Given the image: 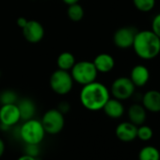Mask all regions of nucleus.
I'll return each mask as SVG.
<instances>
[{
    "instance_id": "16",
    "label": "nucleus",
    "mask_w": 160,
    "mask_h": 160,
    "mask_svg": "<svg viewBox=\"0 0 160 160\" xmlns=\"http://www.w3.org/2000/svg\"><path fill=\"white\" fill-rule=\"evenodd\" d=\"M104 112L107 116L111 119H119L124 113V107L122 101L116 98H109L108 101L103 108Z\"/></svg>"
},
{
    "instance_id": "13",
    "label": "nucleus",
    "mask_w": 160,
    "mask_h": 160,
    "mask_svg": "<svg viewBox=\"0 0 160 160\" xmlns=\"http://www.w3.org/2000/svg\"><path fill=\"white\" fill-rule=\"evenodd\" d=\"M129 78L136 87H144L150 79V72L146 66L138 64L132 68Z\"/></svg>"
},
{
    "instance_id": "14",
    "label": "nucleus",
    "mask_w": 160,
    "mask_h": 160,
    "mask_svg": "<svg viewBox=\"0 0 160 160\" xmlns=\"http://www.w3.org/2000/svg\"><path fill=\"white\" fill-rule=\"evenodd\" d=\"M93 64L98 72L107 73L113 70L115 66L114 58L108 53H101L95 57L93 59Z\"/></svg>"
},
{
    "instance_id": "23",
    "label": "nucleus",
    "mask_w": 160,
    "mask_h": 160,
    "mask_svg": "<svg viewBox=\"0 0 160 160\" xmlns=\"http://www.w3.org/2000/svg\"><path fill=\"white\" fill-rule=\"evenodd\" d=\"M153 136V131L152 129L148 126L141 124L138 126V132H137V138H138L142 141H148L150 140Z\"/></svg>"
},
{
    "instance_id": "2",
    "label": "nucleus",
    "mask_w": 160,
    "mask_h": 160,
    "mask_svg": "<svg viewBox=\"0 0 160 160\" xmlns=\"http://www.w3.org/2000/svg\"><path fill=\"white\" fill-rule=\"evenodd\" d=\"M132 47L139 58L150 60L160 54V38L152 30H140L137 32Z\"/></svg>"
},
{
    "instance_id": "12",
    "label": "nucleus",
    "mask_w": 160,
    "mask_h": 160,
    "mask_svg": "<svg viewBox=\"0 0 160 160\" xmlns=\"http://www.w3.org/2000/svg\"><path fill=\"white\" fill-rule=\"evenodd\" d=\"M144 108L152 113L160 112V92L156 90H150L146 92L141 99Z\"/></svg>"
},
{
    "instance_id": "22",
    "label": "nucleus",
    "mask_w": 160,
    "mask_h": 160,
    "mask_svg": "<svg viewBox=\"0 0 160 160\" xmlns=\"http://www.w3.org/2000/svg\"><path fill=\"white\" fill-rule=\"evenodd\" d=\"M17 101H18V95L14 91L6 90L0 93V104L11 105V104H16Z\"/></svg>"
},
{
    "instance_id": "20",
    "label": "nucleus",
    "mask_w": 160,
    "mask_h": 160,
    "mask_svg": "<svg viewBox=\"0 0 160 160\" xmlns=\"http://www.w3.org/2000/svg\"><path fill=\"white\" fill-rule=\"evenodd\" d=\"M84 14H85L84 9L80 4L75 3V4L69 5L67 10V16L71 21L72 22L81 21L84 17Z\"/></svg>"
},
{
    "instance_id": "18",
    "label": "nucleus",
    "mask_w": 160,
    "mask_h": 160,
    "mask_svg": "<svg viewBox=\"0 0 160 160\" xmlns=\"http://www.w3.org/2000/svg\"><path fill=\"white\" fill-rule=\"evenodd\" d=\"M75 58L71 52H62L57 58L58 68L64 71H71L72 66L75 64Z\"/></svg>"
},
{
    "instance_id": "30",
    "label": "nucleus",
    "mask_w": 160,
    "mask_h": 160,
    "mask_svg": "<svg viewBox=\"0 0 160 160\" xmlns=\"http://www.w3.org/2000/svg\"><path fill=\"white\" fill-rule=\"evenodd\" d=\"M62 1L67 4L68 6L69 5H72V4H75V3H78L79 2V0H62Z\"/></svg>"
},
{
    "instance_id": "19",
    "label": "nucleus",
    "mask_w": 160,
    "mask_h": 160,
    "mask_svg": "<svg viewBox=\"0 0 160 160\" xmlns=\"http://www.w3.org/2000/svg\"><path fill=\"white\" fill-rule=\"evenodd\" d=\"M138 160H160V152L154 146H144L138 152Z\"/></svg>"
},
{
    "instance_id": "11",
    "label": "nucleus",
    "mask_w": 160,
    "mask_h": 160,
    "mask_svg": "<svg viewBox=\"0 0 160 160\" xmlns=\"http://www.w3.org/2000/svg\"><path fill=\"white\" fill-rule=\"evenodd\" d=\"M138 126L130 122H123L118 124L115 133L117 138L122 142H131L137 138Z\"/></svg>"
},
{
    "instance_id": "24",
    "label": "nucleus",
    "mask_w": 160,
    "mask_h": 160,
    "mask_svg": "<svg viewBox=\"0 0 160 160\" xmlns=\"http://www.w3.org/2000/svg\"><path fill=\"white\" fill-rule=\"evenodd\" d=\"M158 38H160V12L157 13L152 21V29H151Z\"/></svg>"
},
{
    "instance_id": "10",
    "label": "nucleus",
    "mask_w": 160,
    "mask_h": 160,
    "mask_svg": "<svg viewBox=\"0 0 160 160\" xmlns=\"http://www.w3.org/2000/svg\"><path fill=\"white\" fill-rule=\"evenodd\" d=\"M21 120L20 112L16 104L2 105L0 108V123L10 127L16 124Z\"/></svg>"
},
{
    "instance_id": "7",
    "label": "nucleus",
    "mask_w": 160,
    "mask_h": 160,
    "mask_svg": "<svg viewBox=\"0 0 160 160\" xmlns=\"http://www.w3.org/2000/svg\"><path fill=\"white\" fill-rule=\"evenodd\" d=\"M136 86L133 84L129 77L121 76L116 78L110 88V93L113 98L120 101H124L131 98L135 93Z\"/></svg>"
},
{
    "instance_id": "5",
    "label": "nucleus",
    "mask_w": 160,
    "mask_h": 160,
    "mask_svg": "<svg viewBox=\"0 0 160 160\" xmlns=\"http://www.w3.org/2000/svg\"><path fill=\"white\" fill-rule=\"evenodd\" d=\"M73 79L69 71L58 69L50 76L49 85L51 90L58 95L68 94L73 86Z\"/></svg>"
},
{
    "instance_id": "15",
    "label": "nucleus",
    "mask_w": 160,
    "mask_h": 160,
    "mask_svg": "<svg viewBox=\"0 0 160 160\" xmlns=\"http://www.w3.org/2000/svg\"><path fill=\"white\" fill-rule=\"evenodd\" d=\"M129 122L137 126L144 124L147 117V110L140 104H133L130 106L127 111Z\"/></svg>"
},
{
    "instance_id": "8",
    "label": "nucleus",
    "mask_w": 160,
    "mask_h": 160,
    "mask_svg": "<svg viewBox=\"0 0 160 160\" xmlns=\"http://www.w3.org/2000/svg\"><path fill=\"white\" fill-rule=\"evenodd\" d=\"M138 30L132 27H122L118 28L113 35V42L120 49L131 48Z\"/></svg>"
},
{
    "instance_id": "1",
    "label": "nucleus",
    "mask_w": 160,
    "mask_h": 160,
    "mask_svg": "<svg viewBox=\"0 0 160 160\" xmlns=\"http://www.w3.org/2000/svg\"><path fill=\"white\" fill-rule=\"evenodd\" d=\"M109 98V90L103 83L96 81L84 85L79 94V99L82 106L91 111L103 109Z\"/></svg>"
},
{
    "instance_id": "6",
    "label": "nucleus",
    "mask_w": 160,
    "mask_h": 160,
    "mask_svg": "<svg viewBox=\"0 0 160 160\" xmlns=\"http://www.w3.org/2000/svg\"><path fill=\"white\" fill-rule=\"evenodd\" d=\"M41 122L45 133H48L50 135H57L64 127V114H62L58 108L49 109L43 114Z\"/></svg>"
},
{
    "instance_id": "3",
    "label": "nucleus",
    "mask_w": 160,
    "mask_h": 160,
    "mask_svg": "<svg viewBox=\"0 0 160 160\" xmlns=\"http://www.w3.org/2000/svg\"><path fill=\"white\" fill-rule=\"evenodd\" d=\"M98 72L92 61H77L71 69V75L73 81L80 85H87L96 80Z\"/></svg>"
},
{
    "instance_id": "26",
    "label": "nucleus",
    "mask_w": 160,
    "mask_h": 160,
    "mask_svg": "<svg viewBox=\"0 0 160 160\" xmlns=\"http://www.w3.org/2000/svg\"><path fill=\"white\" fill-rule=\"evenodd\" d=\"M58 109L62 114H64V113L68 112V110H70V105H69L68 103H66V102H62V103L59 104Z\"/></svg>"
},
{
    "instance_id": "29",
    "label": "nucleus",
    "mask_w": 160,
    "mask_h": 160,
    "mask_svg": "<svg viewBox=\"0 0 160 160\" xmlns=\"http://www.w3.org/2000/svg\"><path fill=\"white\" fill-rule=\"evenodd\" d=\"M4 151H5V144H4V141L0 138V157L3 155Z\"/></svg>"
},
{
    "instance_id": "21",
    "label": "nucleus",
    "mask_w": 160,
    "mask_h": 160,
    "mask_svg": "<svg viewBox=\"0 0 160 160\" xmlns=\"http://www.w3.org/2000/svg\"><path fill=\"white\" fill-rule=\"evenodd\" d=\"M155 0H133L135 8L141 12H149L155 6Z\"/></svg>"
},
{
    "instance_id": "28",
    "label": "nucleus",
    "mask_w": 160,
    "mask_h": 160,
    "mask_svg": "<svg viewBox=\"0 0 160 160\" xmlns=\"http://www.w3.org/2000/svg\"><path fill=\"white\" fill-rule=\"evenodd\" d=\"M17 160H37L35 156L29 155V154H24L22 156H20Z\"/></svg>"
},
{
    "instance_id": "17",
    "label": "nucleus",
    "mask_w": 160,
    "mask_h": 160,
    "mask_svg": "<svg viewBox=\"0 0 160 160\" xmlns=\"http://www.w3.org/2000/svg\"><path fill=\"white\" fill-rule=\"evenodd\" d=\"M16 105L20 112L21 120L28 121V120L33 119L35 112H36V106L31 99H28V98L22 99Z\"/></svg>"
},
{
    "instance_id": "27",
    "label": "nucleus",
    "mask_w": 160,
    "mask_h": 160,
    "mask_svg": "<svg viewBox=\"0 0 160 160\" xmlns=\"http://www.w3.org/2000/svg\"><path fill=\"white\" fill-rule=\"evenodd\" d=\"M28 21V20L26 19L25 17H19V18L17 19L16 23H17V26H18L20 28H23L27 25Z\"/></svg>"
},
{
    "instance_id": "9",
    "label": "nucleus",
    "mask_w": 160,
    "mask_h": 160,
    "mask_svg": "<svg viewBox=\"0 0 160 160\" xmlns=\"http://www.w3.org/2000/svg\"><path fill=\"white\" fill-rule=\"evenodd\" d=\"M24 38L31 43L40 42L44 37V28L42 25L36 20H28L22 28Z\"/></svg>"
},
{
    "instance_id": "25",
    "label": "nucleus",
    "mask_w": 160,
    "mask_h": 160,
    "mask_svg": "<svg viewBox=\"0 0 160 160\" xmlns=\"http://www.w3.org/2000/svg\"><path fill=\"white\" fill-rule=\"evenodd\" d=\"M38 145L39 144H27V154L36 157L39 153Z\"/></svg>"
},
{
    "instance_id": "4",
    "label": "nucleus",
    "mask_w": 160,
    "mask_h": 160,
    "mask_svg": "<svg viewBox=\"0 0 160 160\" xmlns=\"http://www.w3.org/2000/svg\"><path fill=\"white\" fill-rule=\"evenodd\" d=\"M45 131L42 122L35 119L25 121L20 128V136L27 144H39L42 142Z\"/></svg>"
}]
</instances>
